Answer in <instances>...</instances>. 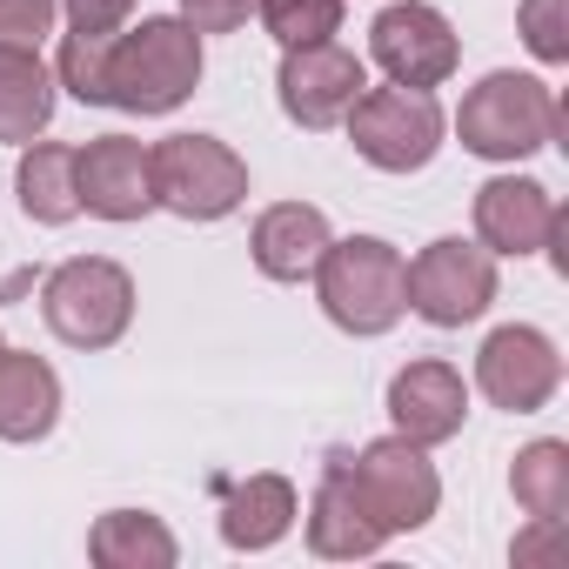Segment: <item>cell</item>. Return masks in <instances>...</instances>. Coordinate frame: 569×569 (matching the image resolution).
<instances>
[{
	"mask_svg": "<svg viewBox=\"0 0 569 569\" xmlns=\"http://www.w3.org/2000/svg\"><path fill=\"white\" fill-rule=\"evenodd\" d=\"M316 296L342 336H389L409 316V261L382 234L329 241L316 261Z\"/></svg>",
	"mask_w": 569,
	"mask_h": 569,
	"instance_id": "cell-1",
	"label": "cell"
},
{
	"mask_svg": "<svg viewBox=\"0 0 569 569\" xmlns=\"http://www.w3.org/2000/svg\"><path fill=\"white\" fill-rule=\"evenodd\" d=\"M201 88V34L181 14H154L108 41V108L174 114Z\"/></svg>",
	"mask_w": 569,
	"mask_h": 569,
	"instance_id": "cell-2",
	"label": "cell"
},
{
	"mask_svg": "<svg viewBox=\"0 0 569 569\" xmlns=\"http://www.w3.org/2000/svg\"><path fill=\"white\" fill-rule=\"evenodd\" d=\"M456 134H462V148L482 154V161H522V154L549 148V134H556V94H549L536 74L496 68V74H482V81L462 94Z\"/></svg>",
	"mask_w": 569,
	"mask_h": 569,
	"instance_id": "cell-3",
	"label": "cell"
},
{
	"mask_svg": "<svg viewBox=\"0 0 569 569\" xmlns=\"http://www.w3.org/2000/svg\"><path fill=\"white\" fill-rule=\"evenodd\" d=\"M41 316L68 349H114L134 322V274L108 254H74L41 281Z\"/></svg>",
	"mask_w": 569,
	"mask_h": 569,
	"instance_id": "cell-4",
	"label": "cell"
},
{
	"mask_svg": "<svg viewBox=\"0 0 569 569\" xmlns=\"http://www.w3.org/2000/svg\"><path fill=\"white\" fill-rule=\"evenodd\" d=\"M329 469L356 489V502H362L389 536L422 529V522L436 516V502H442V476H436L429 449L409 442V436H382V442H369L362 456H329Z\"/></svg>",
	"mask_w": 569,
	"mask_h": 569,
	"instance_id": "cell-5",
	"label": "cell"
},
{
	"mask_svg": "<svg viewBox=\"0 0 569 569\" xmlns=\"http://www.w3.org/2000/svg\"><path fill=\"white\" fill-rule=\"evenodd\" d=\"M154 168V208L181 221H221L248 201V161L214 134H168L148 148Z\"/></svg>",
	"mask_w": 569,
	"mask_h": 569,
	"instance_id": "cell-6",
	"label": "cell"
},
{
	"mask_svg": "<svg viewBox=\"0 0 569 569\" xmlns=\"http://www.w3.org/2000/svg\"><path fill=\"white\" fill-rule=\"evenodd\" d=\"M349 121V141L369 168L382 174H416L436 161L442 148V108L429 88H362V101L342 114Z\"/></svg>",
	"mask_w": 569,
	"mask_h": 569,
	"instance_id": "cell-7",
	"label": "cell"
},
{
	"mask_svg": "<svg viewBox=\"0 0 569 569\" xmlns=\"http://www.w3.org/2000/svg\"><path fill=\"white\" fill-rule=\"evenodd\" d=\"M489 302H496V254L482 241L442 234L409 261V309L429 329H462L489 316Z\"/></svg>",
	"mask_w": 569,
	"mask_h": 569,
	"instance_id": "cell-8",
	"label": "cell"
},
{
	"mask_svg": "<svg viewBox=\"0 0 569 569\" xmlns=\"http://www.w3.org/2000/svg\"><path fill=\"white\" fill-rule=\"evenodd\" d=\"M369 54L396 88H442L462 61V41L449 14H436L429 0H389L369 28Z\"/></svg>",
	"mask_w": 569,
	"mask_h": 569,
	"instance_id": "cell-9",
	"label": "cell"
},
{
	"mask_svg": "<svg viewBox=\"0 0 569 569\" xmlns=\"http://www.w3.org/2000/svg\"><path fill=\"white\" fill-rule=\"evenodd\" d=\"M369 88V68L362 54H349L342 41H309V48H281V74H274V94H281V114L296 128H336Z\"/></svg>",
	"mask_w": 569,
	"mask_h": 569,
	"instance_id": "cell-10",
	"label": "cell"
},
{
	"mask_svg": "<svg viewBox=\"0 0 569 569\" xmlns=\"http://www.w3.org/2000/svg\"><path fill=\"white\" fill-rule=\"evenodd\" d=\"M556 382H562V356H556V342H549L542 329H529V322H509V329H496V336L476 349V389H482L496 409H509V416H536V409L556 396Z\"/></svg>",
	"mask_w": 569,
	"mask_h": 569,
	"instance_id": "cell-11",
	"label": "cell"
},
{
	"mask_svg": "<svg viewBox=\"0 0 569 569\" xmlns=\"http://www.w3.org/2000/svg\"><path fill=\"white\" fill-rule=\"evenodd\" d=\"M74 188H81V214L101 221H141L154 208V168L148 148L134 134H101L88 148H74Z\"/></svg>",
	"mask_w": 569,
	"mask_h": 569,
	"instance_id": "cell-12",
	"label": "cell"
},
{
	"mask_svg": "<svg viewBox=\"0 0 569 569\" xmlns=\"http://www.w3.org/2000/svg\"><path fill=\"white\" fill-rule=\"evenodd\" d=\"M556 221H562L556 194L529 174H496L476 188V241L489 254H542Z\"/></svg>",
	"mask_w": 569,
	"mask_h": 569,
	"instance_id": "cell-13",
	"label": "cell"
},
{
	"mask_svg": "<svg viewBox=\"0 0 569 569\" xmlns=\"http://www.w3.org/2000/svg\"><path fill=\"white\" fill-rule=\"evenodd\" d=\"M462 416H469V389H462V376L449 362L422 356V362L389 376V422H396V436L436 449V442L462 436Z\"/></svg>",
	"mask_w": 569,
	"mask_h": 569,
	"instance_id": "cell-14",
	"label": "cell"
},
{
	"mask_svg": "<svg viewBox=\"0 0 569 569\" xmlns=\"http://www.w3.org/2000/svg\"><path fill=\"white\" fill-rule=\"evenodd\" d=\"M329 214L316 201H274L254 214V234H248V254L268 281H309L322 248H329Z\"/></svg>",
	"mask_w": 569,
	"mask_h": 569,
	"instance_id": "cell-15",
	"label": "cell"
},
{
	"mask_svg": "<svg viewBox=\"0 0 569 569\" xmlns=\"http://www.w3.org/2000/svg\"><path fill=\"white\" fill-rule=\"evenodd\" d=\"M54 68L41 61V48L0 41V148H28L48 121H54Z\"/></svg>",
	"mask_w": 569,
	"mask_h": 569,
	"instance_id": "cell-16",
	"label": "cell"
},
{
	"mask_svg": "<svg viewBox=\"0 0 569 569\" xmlns=\"http://www.w3.org/2000/svg\"><path fill=\"white\" fill-rule=\"evenodd\" d=\"M61 422V376L41 356L0 349V442H41Z\"/></svg>",
	"mask_w": 569,
	"mask_h": 569,
	"instance_id": "cell-17",
	"label": "cell"
},
{
	"mask_svg": "<svg viewBox=\"0 0 569 569\" xmlns=\"http://www.w3.org/2000/svg\"><path fill=\"white\" fill-rule=\"evenodd\" d=\"M296 516L302 509H296V482L289 476H248L221 502V542L228 549H274L296 529Z\"/></svg>",
	"mask_w": 569,
	"mask_h": 569,
	"instance_id": "cell-18",
	"label": "cell"
},
{
	"mask_svg": "<svg viewBox=\"0 0 569 569\" xmlns=\"http://www.w3.org/2000/svg\"><path fill=\"white\" fill-rule=\"evenodd\" d=\"M389 542V529L356 502V489L329 469L322 476V489H316V502H309V549L316 556H329V562H356V556H376Z\"/></svg>",
	"mask_w": 569,
	"mask_h": 569,
	"instance_id": "cell-19",
	"label": "cell"
},
{
	"mask_svg": "<svg viewBox=\"0 0 569 569\" xmlns=\"http://www.w3.org/2000/svg\"><path fill=\"white\" fill-rule=\"evenodd\" d=\"M88 556H94L101 569H174L181 542H174L168 522L148 516V509H108V516L88 529Z\"/></svg>",
	"mask_w": 569,
	"mask_h": 569,
	"instance_id": "cell-20",
	"label": "cell"
},
{
	"mask_svg": "<svg viewBox=\"0 0 569 569\" xmlns=\"http://www.w3.org/2000/svg\"><path fill=\"white\" fill-rule=\"evenodd\" d=\"M14 188H21L28 221H41V228L74 221V214H81L74 148H61V141H28V154H21V168H14Z\"/></svg>",
	"mask_w": 569,
	"mask_h": 569,
	"instance_id": "cell-21",
	"label": "cell"
},
{
	"mask_svg": "<svg viewBox=\"0 0 569 569\" xmlns=\"http://www.w3.org/2000/svg\"><path fill=\"white\" fill-rule=\"evenodd\" d=\"M509 496H516L529 516L562 522V516H569V442H556V436L529 442V449L516 456V469H509Z\"/></svg>",
	"mask_w": 569,
	"mask_h": 569,
	"instance_id": "cell-22",
	"label": "cell"
},
{
	"mask_svg": "<svg viewBox=\"0 0 569 569\" xmlns=\"http://www.w3.org/2000/svg\"><path fill=\"white\" fill-rule=\"evenodd\" d=\"M254 14L268 21V34L281 48H309V41H336L342 34V0H261Z\"/></svg>",
	"mask_w": 569,
	"mask_h": 569,
	"instance_id": "cell-23",
	"label": "cell"
},
{
	"mask_svg": "<svg viewBox=\"0 0 569 569\" xmlns=\"http://www.w3.org/2000/svg\"><path fill=\"white\" fill-rule=\"evenodd\" d=\"M108 41L114 34H68V48L54 61V81L88 108H108Z\"/></svg>",
	"mask_w": 569,
	"mask_h": 569,
	"instance_id": "cell-24",
	"label": "cell"
},
{
	"mask_svg": "<svg viewBox=\"0 0 569 569\" xmlns=\"http://www.w3.org/2000/svg\"><path fill=\"white\" fill-rule=\"evenodd\" d=\"M516 21H522V41L536 61H549V68L569 61V0H522Z\"/></svg>",
	"mask_w": 569,
	"mask_h": 569,
	"instance_id": "cell-25",
	"label": "cell"
},
{
	"mask_svg": "<svg viewBox=\"0 0 569 569\" xmlns=\"http://www.w3.org/2000/svg\"><path fill=\"white\" fill-rule=\"evenodd\" d=\"M61 0H0V41H21V48H41V34L54 28Z\"/></svg>",
	"mask_w": 569,
	"mask_h": 569,
	"instance_id": "cell-26",
	"label": "cell"
},
{
	"mask_svg": "<svg viewBox=\"0 0 569 569\" xmlns=\"http://www.w3.org/2000/svg\"><path fill=\"white\" fill-rule=\"evenodd\" d=\"M254 8L261 0H181V21L194 34H234V28H248Z\"/></svg>",
	"mask_w": 569,
	"mask_h": 569,
	"instance_id": "cell-27",
	"label": "cell"
},
{
	"mask_svg": "<svg viewBox=\"0 0 569 569\" xmlns=\"http://www.w3.org/2000/svg\"><path fill=\"white\" fill-rule=\"evenodd\" d=\"M61 14H68V34H121L134 0H61Z\"/></svg>",
	"mask_w": 569,
	"mask_h": 569,
	"instance_id": "cell-28",
	"label": "cell"
},
{
	"mask_svg": "<svg viewBox=\"0 0 569 569\" xmlns=\"http://www.w3.org/2000/svg\"><path fill=\"white\" fill-rule=\"evenodd\" d=\"M0 349H8V342H0Z\"/></svg>",
	"mask_w": 569,
	"mask_h": 569,
	"instance_id": "cell-29",
	"label": "cell"
}]
</instances>
